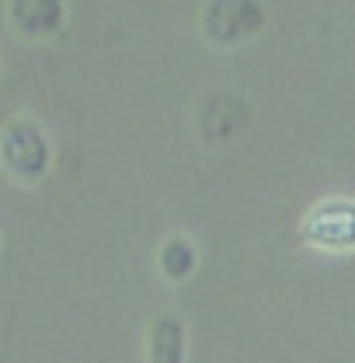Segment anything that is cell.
Masks as SVG:
<instances>
[{
  "mask_svg": "<svg viewBox=\"0 0 355 363\" xmlns=\"http://www.w3.org/2000/svg\"><path fill=\"white\" fill-rule=\"evenodd\" d=\"M0 161L18 179L25 182L42 179L45 168H49V143L39 133V126L35 123H21V119L7 123L4 133H0Z\"/></svg>",
  "mask_w": 355,
  "mask_h": 363,
  "instance_id": "obj_1",
  "label": "cell"
},
{
  "mask_svg": "<svg viewBox=\"0 0 355 363\" xmlns=\"http://www.w3.org/2000/svg\"><path fill=\"white\" fill-rule=\"evenodd\" d=\"M262 25H265V11L248 0H220L209 4L202 14V32L213 45H237L240 39L262 32Z\"/></svg>",
  "mask_w": 355,
  "mask_h": 363,
  "instance_id": "obj_2",
  "label": "cell"
},
{
  "mask_svg": "<svg viewBox=\"0 0 355 363\" xmlns=\"http://www.w3.org/2000/svg\"><path fill=\"white\" fill-rule=\"evenodd\" d=\"M303 238L320 248H355V203L327 199L303 220Z\"/></svg>",
  "mask_w": 355,
  "mask_h": 363,
  "instance_id": "obj_3",
  "label": "cell"
},
{
  "mask_svg": "<svg viewBox=\"0 0 355 363\" xmlns=\"http://www.w3.org/2000/svg\"><path fill=\"white\" fill-rule=\"evenodd\" d=\"M251 119V108L237 98V94H213L206 98L202 112H199V123H202V136L206 140H230L233 133H240Z\"/></svg>",
  "mask_w": 355,
  "mask_h": 363,
  "instance_id": "obj_4",
  "label": "cell"
},
{
  "mask_svg": "<svg viewBox=\"0 0 355 363\" xmlns=\"http://www.w3.org/2000/svg\"><path fill=\"white\" fill-rule=\"evenodd\" d=\"M11 25L21 35H52L63 25V4L59 0H14Z\"/></svg>",
  "mask_w": 355,
  "mask_h": 363,
  "instance_id": "obj_5",
  "label": "cell"
},
{
  "mask_svg": "<svg viewBox=\"0 0 355 363\" xmlns=\"http://www.w3.org/2000/svg\"><path fill=\"white\" fill-rule=\"evenodd\" d=\"M146 360L150 363H185V325L178 315L153 318L146 335Z\"/></svg>",
  "mask_w": 355,
  "mask_h": 363,
  "instance_id": "obj_6",
  "label": "cell"
},
{
  "mask_svg": "<svg viewBox=\"0 0 355 363\" xmlns=\"http://www.w3.org/2000/svg\"><path fill=\"white\" fill-rule=\"evenodd\" d=\"M161 269H164V276H171V279L192 276V269H195V248L185 238H171L161 248Z\"/></svg>",
  "mask_w": 355,
  "mask_h": 363,
  "instance_id": "obj_7",
  "label": "cell"
}]
</instances>
